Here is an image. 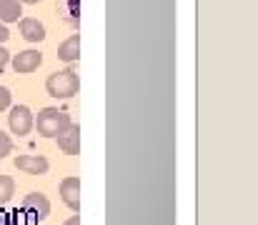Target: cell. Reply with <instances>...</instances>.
<instances>
[{
  "label": "cell",
  "mask_w": 258,
  "mask_h": 225,
  "mask_svg": "<svg viewBox=\"0 0 258 225\" xmlns=\"http://www.w3.org/2000/svg\"><path fill=\"white\" fill-rule=\"evenodd\" d=\"M78 88H81V80L76 70H58V73H50L45 80V90L50 98L55 100H68L73 95H78Z\"/></svg>",
  "instance_id": "6da1fadb"
},
{
  "label": "cell",
  "mask_w": 258,
  "mask_h": 225,
  "mask_svg": "<svg viewBox=\"0 0 258 225\" xmlns=\"http://www.w3.org/2000/svg\"><path fill=\"white\" fill-rule=\"evenodd\" d=\"M68 123H71L68 113L58 108H43L38 118H33V128H38V135L43 138H55Z\"/></svg>",
  "instance_id": "7a4b0ae2"
},
{
  "label": "cell",
  "mask_w": 258,
  "mask_h": 225,
  "mask_svg": "<svg viewBox=\"0 0 258 225\" xmlns=\"http://www.w3.org/2000/svg\"><path fill=\"white\" fill-rule=\"evenodd\" d=\"M20 215H25L30 223H40L50 215V203L43 193H28L20 203Z\"/></svg>",
  "instance_id": "3957f363"
},
{
  "label": "cell",
  "mask_w": 258,
  "mask_h": 225,
  "mask_svg": "<svg viewBox=\"0 0 258 225\" xmlns=\"http://www.w3.org/2000/svg\"><path fill=\"white\" fill-rule=\"evenodd\" d=\"M8 125H10V133L23 138L33 130V113L28 105H13L10 108V115H8Z\"/></svg>",
  "instance_id": "277c9868"
},
{
  "label": "cell",
  "mask_w": 258,
  "mask_h": 225,
  "mask_svg": "<svg viewBox=\"0 0 258 225\" xmlns=\"http://www.w3.org/2000/svg\"><path fill=\"white\" fill-rule=\"evenodd\" d=\"M55 140H58V148L63 150L66 155H78V150H81V128L76 123H68L55 135Z\"/></svg>",
  "instance_id": "5b68a950"
},
{
  "label": "cell",
  "mask_w": 258,
  "mask_h": 225,
  "mask_svg": "<svg viewBox=\"0 0 258 225\" xmlns=\"http://www.w3.org/2000/svg\"><path fill=\"white\" fill-rule=\"evenodd\" d=\"M43 63V53L40 50H23L18 55H13V70L20 75H28L33 70H38Z\"/></svg>",
  "instance_id": "8992f818"
},
{
  "label": "cell",
  "mask_w": 258,
  "mask_h": 225,
  "mask_svg": "<svg viewBox=\"0 0 258 225\" xmlns=\"http://www.w3.org/2000/svg\"><path fill=\"white\" fill-rule=\"evenodd\" d=\"M13 165H15L18 170L28 173V175H45L48 168H50L43 155H18V158L13 160Z\"/></svg>",
  "instance_id": "52a82bcc"
},
{
  "label": "cell",
  "mask_w": 258,
  "mask_h": 225,
  "mask_svg": "<svg viewBox=\"0 0 258 225\" xmlns=\"http://www.w3.org/2000/svg\"><path fill=\"white\" fill-rule=\"evenodd\" d=\"M60 200H63L71 210L78 213V208H81V180H78L76 175H71V178H66V180L60 183Z\"/></svg>",
  "instance_id": "ba28073f"
},
{
  "label": "cell",
  "mask_w": 258,
  "mask_h": 225,
  "mask_svg": "<svg viewBox=\"0 0 258 225\" xmlns=\"http://www.w3.org/2000/svg\"><path fill=\"white\" fill-rule=\"evenodd\" d=\"M18 28H20V35L28 43H40L45 38V28H43V23L38 18H20Z\"/></svg>",
  "instance_id": "9c48e42d"
},
{
  "label": "cell",
  "mask_w": 258,
  "mask_h": 225,
  "mask_svg": "<svg viewBox=\"0 0 258 225\" xmlns=\"http://www.w3.org/2000/svg\"><path fill=\"white\" fill-rule=\"evenodd\" d=\"M78 55H81V38H78V35H71L66 43L58 45V58H60L63 63H76Z\"/></svg>",
  "instance_id": "30bf717a"
},
{
  "label": "cell",
  "mask_w": 258,
  "mask_h": 225,
  "mask_svg": "<svg viewBox=\"0 0 258 225\" xmlns=\"http://www.w3.org/2000/svg\"><path fill=\"white\" fill-rule=\"evenodd\" d=\"M23 15L20 0H0V23H18Z\"/></svg>",
  "instance_id": "8fae6325"
},
{
  "label": "cell",
  "mask_w": 258,
  "mask_h": 225,
  "mask_svg": "<svg viewBox=\"0 0 258 225\" xmlns=\"http://www.w3.org/2000/svg\"><path fill=\"white\" fill-rule=\"evenodd\" d=\"M13 195H15V180L10 175H0V208L10 203Z\"/></svg>",
  "instance_id": "7c38bea8"
},
{
  "label": "cell",
  "mask_w": 258,
  "mask_h": 225,
  "mask_svg": "<svg viewBox=\"0 0 258 225\" xmlns=\"http://www.w3.org/2000/svg\"><path fill=\"white\" fill-rule=\"evenodd\" d=\"M10 150H13V140H10V138L0 130V160H3L5 155H10Z\"/></svg>",
  "instance_id": "4fadbf2b"
},
{
  "label": "cell",
  "mask_w": 258,
  "mask_h": 225,
  "mask_svg": "<svg viewBox=\"0 0 258 225\" xmlns=\"http://www.w3.org/2000/svg\"><path fill=\"white\" fill-rule=\"evenodd\" d=\"M10 100H13V95H10V90L0 85V113L10 108Z\"/></svg>",
  "instance_id": "5bb4252c"
},
{
  "label": "cell",
  "mask_w": 258,
  "mask_h": 225,
  "mask_svg": "<svg viewBox=\"0 0 258 225\" xmlns=\"http://www.w3.org/2000/svg\"><path fill=\"white\" fill-rule=\"evenodd\" d=\"M8 60H10V53H8V50L0 45V73H3V68L8 65Z\"/></svg>",
  "instance_id": "9a60e30c"
},
{
  "label": "cell",
  "mask_w": 258,
  "mask_h": 225,
  "mask_svg": "<svg viewBox=\"0 0 258 225\" xmlns=\"http://www.w3.org/2000/svg\"><path fill=\"white\" fill-rule=\"evenodd\" d=\"M8 38H10V33H8V28H5V23H0V45H3V43H5Z\"/></svg>",
  "instance_id": "2e32d148"
},
{
  "label": "cell",
  "mask_w": 258,
  "mask_h": 225,
  "mask_svg": "<svg viewBox=\"0 0 258 225\" xmlns=\"http://www.w3.org/2000/svg\"><path fill=\"white\" fill-rule=\"evenodd\" d=\"M0 215H3V218H0V225H15L10 218H8V213H0Z\"/></svg>",
  "instance_id": "e0dca14e"
},
{
  "label": "cell",
  "mask_w": 258,
  "mask_h": 225,
  "mask_svg": "<svg viewBox=\"0 0 258 225\" xmlns=\"http://www.w3.org/2000/svg\"><path fill=\"white\" fill-rule=\"evenodd\" d=\"M63 225H81V220H78V215H71V218H68Z\"/></svg>",
  "instance_id": "ac0fdd59"
},
{
  "label": "cell",
  "mask_w": 258,
  "mask_h": 225,
  "mask_svg": "<svg viewBox=\"0 0 258 225\" xmlns=\"http://www.w3.org/2000/svg\"><path fill=\"white\" fill-rule=\"evenodd\" d=\"M20 3H23V5H38L40 0H20Z\"/></svg>",
  "instance_id": "d6986e66"
}]
</instances>
